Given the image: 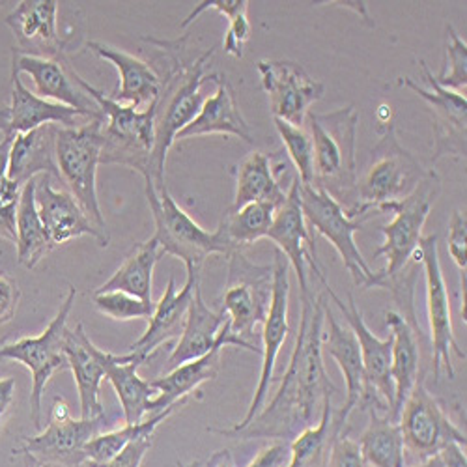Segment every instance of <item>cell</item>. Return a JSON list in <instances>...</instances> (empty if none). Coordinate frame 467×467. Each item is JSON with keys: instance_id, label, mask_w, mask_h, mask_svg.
Wrapping results in <instances>:
<instances>
[{"instance_id": "ffe728a7", "label": "cell", "mask_w": 467, "mask_h": 467, "mask_svg": "<svg viewBox=\"0 0 467 467\" xmlns=\"http://www.w3.org/2000/svg\"><path fill=\"white\" fill-rule=\"evenodd\" d=\"M12 71L30 77L36 96L79 110L92 122H105L101 109L83 90L81 75L73 69L67 57L40 58L14 51Z\"/></svg>"}, {"instance_id": "8d00e7d4", "label": "cell", "mask_w": 467, "mask_h": 467, "mask_svg": "<svg viewBox=\"0 0 467 467\" xmlns=\"http://www.w3.org/2000/svg\"><path fill=\"white\" fill-rule=\"evenodd\" d=\"M165 256L161 245L153 236L139 244L124 260V264L114 271V275L103 283L94 294L103 292H126L144 301L151 299V283H153V269L158 262Z\"/></svg>"}, {"instance_id": "f35d334b", "label": "cell", "mask_w": 467, "mask_h": 467, "mask_svg": "<svg viewBox=\"0 0 467 467\" xmlns=\"http://www.w3.org/2000/svg\"><path fill=\"white\" fill-rule=\"evenodd\" d=\"M182 406H185V404L182 402V404L169 406L165 411L153 413V415H150V419H144L139 424H126L124 428H119V431L98 434L94 440H90L85 445V454H87L88 463L94 467H101L107 462H110L116 454H120L135 440H139L142 436H153L155 431H158V426L161 422H165L171 415H174L176 410Z\"/></svg>"}, {"instance_id": "be15d7a7", "label": "cell", "mask_w": 467, "mask_h": 467, "mask_svg": "<svg viewBox=\"0 0 467 467\" xmlns=\"http://www.w3.org/2000/svg\"><path fill=\"white\" fill-rule=\"evenodd\" d=\"M3 5H5V3H0V8H3Z\"/></svg>"}, {"instance_id": "681fc988", "label": "cell", "mask_w": 467, "mask_h": 467, "mask_svg": "<svg viewBox=\"0 0 467 467\" xmlns=\"http://www.w3.org/2000/svg\"><path fill=\"white\" fill-rule=\"evenodd\" d=\"M10 139H5L0 142V206L19 202L23 185L16 183L8 176V153H10Z\"/></svg>"}, {"instance_id": "f6af8a7d", "label": "cell", "mask_w": 467, "mask_h": 467, "mask_svg": "<svg viewBox=\"0 0 467 467\" xmlns=\"http://www.w3.org/2000/svg\"><path fill=\"white\" fill-rule=\"evenodd\" d=\"M251 40V23L247 19V12L240 14L228 21V30L223 40V49L226 55L234 58H244L245 46Z\"/></svg>"}, {"instance_id": "1f68e13d", "label": "cell", "mask_w": 467, "mask_h": 467, "mask_svg": "<svg viewBox=\"0 0 467 467\" xmlns=\"http://www.w3.org/2000/svg\"><path fill=\"white\" fill-rule=\"evenodd\" d=\"M279 153L251 151L236 167V192L228 210L236 212L253 202H271L281 208L286 201V191L277 180V169L274 161Z\"/></svg>"}, {"instance_id": "7c38bea8", "label": "cell", "mask_w": 467, "mask_h": 467, "mask_svg": "<svg viewBox=\"0 0 467 467\" xmlns=\"http://www.w3.org/2000/svg\"><path fill=\"white\" fill-rule=\"evenodd\" d=\"M105 424V413L92 419H73L67 402L57 397L46 431L34 438H21V447L14 452L30 456L42 465L85 467L88 463L85 445L101 434Z\"/></svg>"}, {"instance_id": "9f6ffc18", "label": "cell", "mask_w": 467, "mask_h": 467, "mask_svg": "<svg viewBox=\"0 0 467 467\" xmlns=\"http://www.w3.org/2000/svg\"><path fill=\"white\" fill-rule=\"evenodd\" d=\"M206 467H238L236 460H234L230 451H217L210 456V460L206 462Z\"/></svg>"}, {"instance_id": "db71d44e", "label": "cell", "mask_w": 467, "mask_h": 467, "mask_svg": "<svg viewBox=\"0 0 467 467\" xmlns=\"http://www.w3.org/2000/svg\"><path fill=\"white\" fill-rule=\"evenodd\" d=\"M465 447L458 443H449L441 449L440 458L443 462V467H467V458H465Z\"/></svg>"}, {"instance_id": "d4e9b609", "label": "cell", "mask_w": 467, "mask_h": 467, "mask_svg": "<svg viewBox=\"0 0 467 467\" xmlns=\"http://www.w3.org/2000/svg\"><path fill=\"white\" fill-rule=\"evenodd\" d=\"M201 285V271L187 269L185 285L178 290L174 277L169 279L165 294L155 303L153 315L150 317V324L144 335L130 346V352L142 356L144 359H151L158 352L161 344H167L171 338L180 337L189 305L192 301L194 288Z\"/></svg>"}, {"instance_id": "94428289", "label": "cell", "mask_w": 467, "mask_h": 467, "mask_svg": "<svg viewBox=\"0 0 467 467\" xmlns=\"http://www.w3.org/2000/svg\"><path fill=\"white\" fill-rule=\"evenodd\" d=\"M178 467H201V462H192V463H189V465H185V463H180V462H178Z\"/></svg>"}, {"instance_id": "7a4b0ae2", "label": "cell", "mask_w": 467, "mask_h": 467, "mask_svg": "<svg viewBox=\"0 0 467 467\" xmlns=\"http://www.w3.org/2000/svg\"><path fill=\"white\" fill-rule=\"evenodd\" d=\"M165 53V71L161 77V96L155 107V146L151 153L150 178L155 189L165 187V165L169 150L174 146L176 137L185 130L194 119H197L202 103V85L213 81V71L208 69V64L213 57L215 47L201 55L191 64L182 62L180 42L171 47V44L155 42Z\"/></svg>"}, {"instance_id": "680465c9", "label": "cell", "mask_w": 467, "mask_h": 467, "mask_svg": "<svg viewBox=\"0 0 467 467\" xmlns=\"http://www.w3.org/2000/svg\"><path fill=\"white\" fill-rule=\"evenodd\" d=\"M415 467H443V462H441V458H440V454H438V456H434V458H428V460L420 462V463L415 465Z\"/></svg>"}, {"instance_id": "bcb514c9", "label": "cell", "mask_w": 467, "mask_h": 467, "mask_svg": "<svg viewBox=\"0 0 467 467\" xmlns=\"http://www.w3.org/2000/svg\"><path fill=\"white\" fill-rule=\"evenodd\" d=\"M465 236H467V217H465V212L456 210L452 213L451 228H449V254H451L452 262L458 265L460 271L467 269Z\"/></svg>"}, {"instance_id": "7bdbcfd3", "label": "cell", "mask_w": 467, "mask_h": 467, "mask_svg": "<svg viewBox=\"0 0 467 467\" xmlns=\"http://www.w3.org/2000/svg\"><path fill=\"white\" fill-rule=\"evenodd\" d=\"M449 44L445 49V66L436 81L452 92L463 94L467 88V44L458 36L452 25H447Z\"/></svg>"}, {"instance_id": "6125c7cd", "label": "cell", "mask_w": 467, "mask_h": 467, "mask_svg": "<svg viewBox=\"0 0 467 467\" xmlns=\"http://www.w3.org/2000/svg\"><path fill=\"white\" fill-rule=\"evenodd\" d=\"M85 467H94V465H90V463H87V465H85Z\"/></svg>"}, {"instance_id": "6da1fadb", "label": "cell", "mask_w": 467, "mask_h": 467, "mask_svg": "<svg viewBox=\"0 0 467 467\" xmlns=\"http://www.w3.org/2000/svg\"><path fill=\"white\" fill-rule=\"evenodd\" d=\"M326 303L324 294L315 296L310 290L301 294L297 338L279 391L249 426L228 440L274 438L290 443L320 419L324 402L338 391L326 372L322 356Z\"/></svg>"}, {"instance_id": "9a60e30c", "label": "cell", "mask_w": 467, "mask_h": 467, "mask_svg": "<svg viewBox=\"0 0 467 467\" xmlns=\"http://www.w3.org/2000/svg\"><path fill=\"white\" fill-rule=\"evenodd\" d=\"M413 258H417L424 269L426 281V313L428 326H431V342H432V372L434 379L440 378L441 367H445L449 378H454V367L451 354L454 352L460 359H465V352L460 348L452 329V315H451V299L447 283L443 277L438 236H426L420 240Z\"/></svg>"}, {"instance_id": "4fadbf2b", "label": "cell", "mask_w": 467, "mask_h": 467, "mask_svg": "<svg viewBox=\"0 0 467 467\" xmlns=\"http://www.w3.org/2000/svg\"><path fill=\"white\" fill-rule=\"evenodd\" d=\"M315 275L324 286V292L331 297L335 306L338 308V313L346 320L348 327L352 329L356 335L359 348H361V358H363V367H365V378H367V397L361 404V410L368 408H383L389 411V417H391L393 411V402H395V387L391 379V346H393V337L389 335L387 338H378L370 327L367 326L363 313L358 308V303L354 296H348V303H344L337 292L329 286L327 279L324 277V271L313 269Z\"/></svg>"}, {"instance_id": "11a10c76", "label": "cell", "mask_w": 467, "mask_h": 467, "mask_svg": "<svg viewBox=\"0 0 467 467\" xmlns=\"http://www.w3.org/2000/svg\"><path fill=\"white\" fill-rule=\"evenodd\" d=\"M16 395V379L14 378H3L0 379V420L8 413Z\"/></svg>"}, {"instance_id": "83f0119b", "label": "cell", "mask_w": 467, "mask_h": 467, "mask_svg": "<svg viewBox=\"0 0 467 467\" xmlns=\"http://www.w3.org/2000/svg\"><path fill=\"white\" fill-rule=\"evenodd\" d=\"M217 90L213 96L206 98L197 119H194L185 130H182L176 140L204 137V135H230L253 144V133L244 119L238 105L234 87L221 73H213V81Z\"/></svg>"}, {"instance_id": "f546056e", "label": "cell", "mask_w": 467, "mask_h": 467, "mask_svg": "<svg viewBox=\"0 0 467 467\" xmlns=\"http://www.w3.org/2000/svg\"><path fill=\"white\" fill-rule=\"evenodd\" d=\"M327 329L324 331L322 346L329 358L338 365L344 381H346V402L340 408V413L349 419L356 408H361L367 397V378L361 358V348L352 333V329L342 326L338 318L333 315V310L326 303V320Z\"/></svg>"}, {"instance_id": "91938a15", "label": "cell", "mask_w": 467, "mask_h": 467, "mask_svg": "<svg viewBox=\"0 0 467 467\" xmlns=\"http://www.w3.org/2000/svg\"><path fill=\"white\" fill-rule=\"evenodd\" d=\"M25 465H26V467H46V465H42V463H37L36 460H32L30 456H25Z\"/></svg>"}, {"instance_id": "b9f144b4", "label": "cell", "mask_w": 467, "mask_h": 467, "mask_svg": "<svg viewBox=\"0 0 467 467\" xmlns=\"http://www.w3.org/2000/svg\"><path fill=\"white\" fill-rule=\"evenodd\" d=\"M94 305L101 315L119 322L150 320L155 308L153 301H144L126 292L94 294Z\"/></svg>"}, {"instance_id": "277c9868", "label": "cell", "mask_w": 467, "mask_h": 467, "mask_svg": "<svg viewBox=\"0 0 467 467\" xmlns=\"http://www.w3.org/2000/svg\"><path fill=\"white\" fill-rule=\"evenodd\" d=\"M144 183L155 223L153 238L158 240L165 254L180 258L187 269L201 271L210 256L221 254L228 258L236 251L221 224L213 232L204 230L174 201L167 185L155 189L151 180H144Z\"/></svg>"}, {"instance_id": "ac0fdd59", "label": "cell", "mask_w": 467, "mask_h": 467, "mask_svg": "<svg viewBox=\"0 0 467 467\" xmlns=\"http://www.w3.org/2000/svg\"><path fill=\"white\" fill-rule=\"evenodd\" d=\"M424 81L431 85V90L420 88L411 77H400L399 85L410 88L419 98H422L432 112V128H434V153L432 165L441 158H465V122H467V99L463 94L443 88L434 73L428 69L426 62H419Z\"/></svg>"}, {"instance_id": "f907efd6", "label": "cell", "mask_w": 467, "mask_h": 467, "mask_svg": "<svg viewBox=\"0 0 467 467\" xmlns=\"http://www.w3.org/2000/svg\"><path fill=\"white\" fill-rule=\"evenodd\" d=\"M153 445V436H142L130 443L120 454H116L110 462L101 467H140L146 452Z\"/></svg>"}, {"instance_id": "8fae6325", "label": "cell", "mask_w": 467, "mask_h": 467, "mask_svg": "<svg viewBox=\"0 0 467 467\" xmlns=\"http://www.w3.org/2000/svg\"><path fill=\"white\" fill-rule=\"evenodd\" d=\"M274 296V265H258L244 251L228 256V277L221 310L230 322V331L251 342L254 327L262 326ZM253 344V342H251Z\"/></svg>"}, {"instance_id": "816d5d0a", "label": "cell", "mask_w": 467, "mask_h": 467, "mask_svg": "<svg viewBox=\"0 0 467 467\" xmlns=\"http://www.w3.org/2000/svg\"><path fill=\"white\" fill-rule=\"evenodd\" d=\"M290 462V443L277 441L264 447L247 467H286Z\"/></svg>"}, {"instance_id": "2e32d148", "label": "cell", "mask_w": 467, "mask_h": 467, "mask_svg": "<svg viewBox=\"0 0 467 467\" xmlns=\"http://www.w3.org/2000/svg\"><path fill=\"white\" fill-rule=\"evenodd\" d=\"M399 426L406 451L420 462L438 456L449 443L462 447L467 443L465 434L449 419L436 397L428 391L424 379H419L406 400L399 415Z\"/></svg>"}, {"instance_id": "f1b7e54d", "label": "cell", "mask_w": 467, "mask_h": 467, "mask_svg": "<svg viewBox=\"0 0 467 467\" xmlns=\"http://www.w3.org/2000/svg\"><path fill=\"white\" fill-rule=\"evenodd\" d=\"M92 120L79 110L36 96L26 88L21 75L12 71V103H10V131L5 139L14 140L16 135L37 130L47 124L60 128H79Z\"/></svg>"}, {"instance_id": "484cf974", "label": "cell", "mask_w": 467, "mask_h": 467, "mask_svg": "<svg viewBox=\"0 0 467 467\" xmlns=\"http://www.w3.org/2000/svg\"><path fill=\"white\" fill-rule=\"evenodd\" d=\"M87 47L119 69V88L110 96L116 103L133 105L139 110L158 103L161 77L148 62L101 42H88Z\"/></svg>"}, {"instance_id": "7402d4cb", "label": "cell", "mask_w": 467, "mask_h": 467, "mask_svg": "<svg viewBox=\"0 0 467 467\" xmlns=\"http://www.w3.org/2000/svg\"><path fill=\"white\" fill-rule=\"evenodd\" d=\"M265 240H269L277 247V251L288 260L294 267L301 294L308 292V274L306 267H320L317 260V245L310 228L305 221L301 201H299V180L297 176L292 180V185L286 192L285 204L277 210L274 224H271Z\"/></svg>"}, {"instance_id": "5bb4252c", "label": "cell", "mask_w": 467, "mask_h": 467, "mask_svg": "<svg viewBox=\"0 0 467 467\" xmlns=\"http://www.w3.org/2000/svg\"><path fill=\"white\" fill-rule=\"evenodd\" d=\"M288 260L277 251L275 262H274V296H271V305L267 310V317L262 324V368H260V379L254 391V397L251 400V406L247 410V415L242 422L228 426V428H208V432L219 434L223 438H228L244 431L245 426L251 424V420L262 411L269 387L274 383V372L275 363L279 358V352L283 344L286 342V337L290 333L288 326V303H290V274H288Z\"/></svg>"}, {"instance_id": "52a82bcc", "label": "cell", "mask_w": 467, "mask_h": 467, "mask_svg": "<svg viewBox=\"0 0 467 467\" xmlns=\"http://www.w3.org/2000/svg\"><path fill=\"white\" fill-rule=\"evenodd\" d=\"M441 194V178L434 169H428L424 178L417 183V187L408 194V197L385 204L379 208L381 213L391 212L395 219L381 226L383 244L374 253V258H385L387 264L381 269L387 285L391 279L399 277L406 269L408 262L413 258L420 240L424 223L431 215L434 204ZM387 290V286H385Z\"/></svg>"}, {"instance_id": "ba28073f", "label": "cell", "mask_w": 467, "mask_h": 467, "mask_svg": "<svg viewBox=\"0 0 467 467\" xmlns=\"http://www.w3.org/2000/svg\"><path fill=\"white\" fill-rule=\"evenodd\" d=\"M103 122H88L79 128H58L57 167L58 178L69 187L71 197L79 202L94 226L110 238L107 221L98 199V167L101 165Z\"/></svg>"}, {"instance_id": "4dcf8cb0", "label": "cell", "mask_w": 467, "mask_h": 467, "mask_svg": "<svg viewBox=\"0 0 467 467\" xmlns=\"http://www.w3.org/2000/svg\"><path fill=\"white\" fill-rule=\"evenodd\" d=\"M60 126L47 124L14 137L8 153V176L26 185L37 174L58 178L57 167V131Z\"/></svg>"}, {"instance_id": "d6a6232c", "label": "cell", "mask_w": 467, "mask_h": 467, "mask_svg": "<svg viewBox=\"0 0 467 467\" xmlns=\"http://www.w3.org/2000/svg\"><path fill=\"white\" fill-rule=\"evenodd\" d=\"M223 348L215 346L206 356L182 363L180 367L169 370L165 376L151 379V387L158 391V397L151 400V415L165 411L174 404H187L189 397L199 391V387L206 381L217 378Z\"/></svg>"}, {"instance_id": "603a6c76", "label": "cell", "mask_w": 467, "mask_h": 467, "mask_svg": "<svg viewBox=\"0 0 467 467\" xmlns=\"http://www.w3.org/2000/svg\"><path fill=\"white\" fill-rule=\"evenodd\" d=\"M57 0H23L6 17V25L14 30L19 55L40 58L66 57V44L58 34Z\"/></svg>"}, {"instance_id": "60d3db41", "label": "cell", "mask_w": 467, "mask_h": 467, "mask_svg": "<svg viewBox=\"0 0 467 467\" xmlns=\"http://www.w3.org/2000/svg\"><path fill=\"white\" fill-rule=\"evenodd\" d=\"M275 120L277 133L285 144L290 161L297 171V180L303 185H315V155L313 139L303 126H292L283 120Z\"/></svg>"}, {"instance_id": "e0dca14e", "label": "cell", "mask_w": 467, "mask_h": 467, "mask_svg": "<svg viewBox=\"0 0 467 467\" xmlns=\"http://www.w3.org/2000/svg\"><path fill=\"white\" fill-rule=\"evenodd\" d=\"M256 71L274 119L292 126H303L310 107L326 94L324 83L292 60H258Z\"/></svg>"}, {"instance_id": "74e56055", "label": "cell", "mask_w": 467, "mask_h": 467, "mask_svg": "<svg viewBox=\"0 0 467 467\" xmlns=\"http://www.w3.org/2000/svg\"><path fill=\"white\" fill-rule=\"evenodd\" d=\"M17 262L26 267L34 269L40 264L53 249V242L49 240V234L37 213L36 206V178L30 180L23 191L17 204Z\"/></svg>"}, {"instance_id": "ab89813d", "label": "cell", "mask_w": 467, "mask_h": 467, "mask_svg": "<svg viewBox=\"0 0 467 467\" xmlns=\"http://www.w3.org/2000/svg\"><path fill=\"white\" fill-rule=\"evenodd\" d=\"M277 210L279 208L271 202H253L236 212L226 210L219 224L232 247L242 251L245 245H253L267 236Z\"/></svg>"}, {"instance_id": "c3c4849f", "label": "cell", "mask_w": 467, "mask_h": 467, "mask_svg": "<svg viewBox=\"0 0 467 467\" xmlns=\"http://www.w3.org/2000/svg\"><path fill=\"white\" fill-rule=\"evenodd\" d=\"M21 299V288L14 277L0 271V326L14 320Z\"/></svg>"}, {"instance_id": "836d02e7", "label": "cell", "mask_w": 467, "mask_h": 467, "mask_svg": "<svg viewBox=\"0 0 467 467\" xmlns=\"http://www.w3.org/2000/svg\"><path fill=\"white\" fill-rule=\"evenodd\" d=\"M144 363H148V359L130 352L124 361L107 368L105 379L112 385L116 397L120 400L126 424H139L146 415H151V400L158 397V391L151 383L142 379L137 372Z\"/></svg>"}, {"instance_id": "e575fe53", "label": "cell", "mask_w": 467, "mask_h": 467, "mask_svg": "<svg viewBox=\"0 0 467 467\" xmlns=\"http://www.w3.org/2000/svg\"><path fill=\"white\" fill-rule=\"evenodd\" d=\"M348 426V417L333 410L331 399L324 402L317 424L305 428L290 441V462L286 467H329V449L337 432Z\"/></svg>"}, {"instance_id": "6f0895ef", "label": "cell", "mask_w": 467, "mask_h": 467, "mask_svg": "<svg viewBox=\"0 0 467 467\" xmlns=\"http://www.w3.org/2000/svg\"><path fill=\"white\" fill-rule=\"evenodd\" d=\"M10 131V105L0 103V133H5V137Z\"/></svg>"}, {"instance_id": "8992f818", "label": "cell", "mask_w": 467, "mask_h": 467, "mask_svg": "<svg viewBox=\"0 0 467 467\" xmlns=\"http://www.w3.org/2000/svg\"><path fill=\"white\" fill-rule=\"evenodd\" d=\"M383 126L381 139L372 151V163L358 180V217H367L385 204L408 197L428 171L400 144L393 122Z\"/></svg>"}, {"instance_id": "44dd1931", "label": "cell", "mask_w": 467, "mask_h": 467, "mask_svg": "<svg viewBox=\"0 0 467 467\" xmlns=\"http://www.w3.org/2000/svg\"><path fill=\"white\" fill-rule=\"evenodd\" d=\"M64 354L67 358V368H71L77 393H79L81 417L92 419L105 413L99 400V387L107 376V368L114 363H120L128 358L116 356L98 348L83 324H77L75 329H66Z\"/></svg>"}, {"instance_id": "d6986e66", "label": "cell", "mask_w": 467, "mask_h": 467, "mask_svg": "<svg viewBox=\"0 0 467 467\" xmlns=\"http://www.w3.org/2000/svg\"><path fill=\"white\" fill-rule=\"evenodd\" d=\"M215 346H221V348L234 346V348H242V349H247V352L262 356V349L256 348V344L245 342L230 331V322L224 317L223 310H217L215 313V310H212L206 305L201 285H199L194 288L182 335L176 346L172 348V354L169 356L167 367L172 370L182 363L199 359L208 352H212Z\"/></svg>"}, {"instance_id": "f5cc1de1", "label": "cell", "mask_w": 467, "mask_h": 467, "mask_svg": "<svg viewBox=\"0 0 467 467\" xmlns=\"http://www.w3.org/2000/svg\"><path fill=\"white\" fill-rule=\"evenodd\" d=\"M17 204H3L0 206V238L16 244L17 240Z\"/></svg>"}, {"instance_id": "9c48e42d", "label": "cell", "mask_w": 467, "mask_h": 467, "mask_svg": "<svg viewBox=\"0 0 467 467\" xmlns=\"http://www.w3.org/2000/svg\"><path fill=\"white\" fill-rule=\"evenodd\" d=\"M299 201L306 224L322 234L335 247L354 283L361 288H385L387 281L381 271L374 274L354 240L356 232L363 228L367 217L349 215L326 191L313 185H303L301 182Z\"/></svg>"}, {"instance_id": "3957f363", "label": "cell", "mask_w": 467, "mask_h": 467, "mask_svg": "<svg viewBox=\"0 0 467 467\" xmlns=\"http://www.w3.org/2000/svg\"><path fill=\"white\" fill-rule=\"evenodd\" d=\"M305 122L313 139V187L326 191L349 215L358 217V109L348 105L327 114L308 110Z\"/></svg>"}, {"instance_id": "cb8c5ba5", "label": "cell", "mask_w": 467, "mask_h": 467, "mask_svg": "<svg viewBox=\"0 0 467 467\" xmlns=\"http://www.w3.org/2000/svg\"><path fill=\"white\" fill-rule=\"evenodd\" d=\"M36 206L55 247L81 236L94 238L99 247L109 245L110 238L94 226L69 191L53 187L51 176L47 174H44L42 180H36Z\"/></svg>"}, {"instance_id": "5b68a950", "label": "cell", "mask_w": 467, "mask_h": 467, "mask_svg": "<svg viewBox=\"0 0 467 467\" xmlns=\"http://www.w3.org/2000/svg\"><path fill=\"white\" fill-rule=\"evenodd\" d=\"M81 87L105 116L101 128V165H124L148 180L155 146V107L158 103L139 110L133 105L116 103L110 96H105L101 90L88 85L83 77Z\"/></svg>"}, {"instance_id": "4316f807", "label": "cell", "mask_w": 467, "mask_h": 467, "mask_svg": "<svg viewBox=\"0 0 467 467\" xmlns=\"http://www.w3.org/2000/svg\"><path fill=\"white\" fill-rule=\"evenodd\" d=\"M385 324L391 329L393 346H391V379L395 387V402L391 419L399 422V415L410 399L411 391L419 379H422L420 374V327L408 322L402 313L397 310H387L385 313Z\"/></svg>"}, {"instance_id": "30bf717a", "label": "cell", "mask_w": 467, "mask_h": 467, "mask_svg": "<svg viewBox=\"0 0 467 467\" xmlns=\"http://www.w3.org/2000/svg\"><path fill=\"white\" fill-rule=\"evenodd\" d=\"M77 297L75 286H69L66 299L62 301L57 317L37 337H25L14 342L0 344V361H17L30 370L32 393H30V420L36 431L42 432V402L49 379L67 368V358L64 354V337L67 329V318Z\"/></svg>"}, {"instance_id": "d590c367", "label": "cell", "mask_w": 467, "mask_h": 467, "mask_svg": "<svg viewBox=\"0 0 467 467\" xmlns=\"http://www.w3.org/2000/svg\"><path fill=\"white\" fill-rule=\"evenodd\" d=\"M368 424L359 438L361 452L370 467H406V447L397 420L383 408H368Z\"/></svg>"}, {"instance_id": "7dc6e473", "label": "cell", "mask_w": 467, "mask_h": 467, "mask_svg": "<svg viewBox=\"0 0 467 467\" xmlns=\"http://www.w3.org/2000/svg\"><path fill=\"white\" fill-rule=\"evenodd\" d=\"M247 8H249L247 0H212V3L208 0V3H201L197 8H194V10L185 17V21L180 25V28H187L189 25H192L194 21H197V19H199L204 12H208V10H215V12H219L221 16H224L228 21H232L236 16L247 12Z\"/></svg>"}, {"instance_id": "ee69618b", "label": "cell", "mask_w": 467, "mask_h": 467, "mask_svg": "<svg viewBox=\"0 0 467 467\" xmlns=\"http://www.w3.org/2000/svg\"><path fill=\"white\" fill-rule=\"evenodd\" d=\"M329 467H368L359 443L348 436L346 428L337 432L331 441Z\"/></svg>"}]
</instances>
